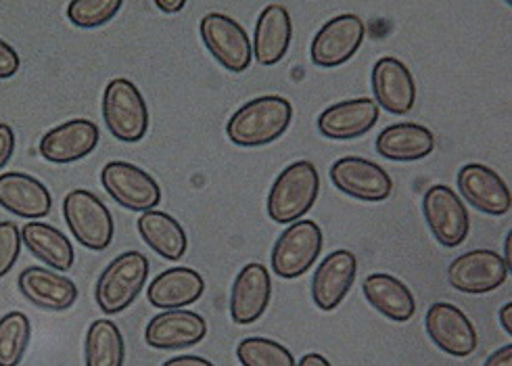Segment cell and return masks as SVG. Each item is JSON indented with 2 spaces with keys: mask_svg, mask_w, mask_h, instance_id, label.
Listing matches in <instances>:
<instances>
[{
  "mask_svg": "<svg viewBox=\"0 0 512 366\" xmlns=\"http://www.w3.org/2000/svg\"><path fill=\"white\" fill-rule=\"evenodd\" d=\"M297 366H333L331 362H329V358H324L322 354H306L304 358L299 360V364Z\"/></svg>",
  "mask_w": 512,
  "mask_h": 366,
  "instance_id": "obj_39",
  "label": "cell"
},
{
  "mask_svg": "<svg viewBox=\"0 0 512 366\" xmlns=\"http://www.w3.org/2000/svg\"><path fill=\"white\" fill-rule=\"evenodd\" d=\"M17 287L28 302L49 312H65L78 300L76 283L44 266H28L21 270Z\"/></svg>",
  "mask_w": 512,
  "mask_h": 366,
  "instance_id": "obj_21",
  "label": "cell"
},
{
  "mask_svg": "<svg viewBox=\"0 0 512 366\" xmlns=\"http://www.w3.org/2000/svg\"><path fill=\"white\" fill-rule=\"evenodd\" d=\"M483 366H512V346H510V343H508V346L496 350L494 354L487 356Z\"/></svg>",
  "mask_w": 512,
  "mask_h": 366,
  "instance_id": "obj_37",
  "label": "cell"
},
{
  "mask_svg": "<svg viewBox=\"0 0 512 366\" xmlns=\"http://www.w3.org/2000/svg\"><path fill=\"white\" fill-rule=\"evenodd\" d=\"M358 277V258L349 249H335L320 262L312 279V300L322 312H331L352 291Z\"/></svg>",
  "mask_w": 512,
  "mask_h": 366,
  "instance_id": "obj_16",
  "label": "cell"
},
{
  "mask_svg": "<svg viewBox=\"0 0 512 366\" xmlns=\"http://www.w3.org/2000/svg\"><path fill=\"white\" fill-rule=\"evenodd\" d=\"M272 297V279L264 264L251 262L237 274L230 291V318L241 327L260 320Z\"/></svg>",
  "mask_w": 512,
  "mask_h": 366,
  "instance_id": "obj_17",
  "label": "cell"
},
{
  "mask_svg": "<svg viewBox=\"0 0 512 366\" xmlns=\"http://www.w3.org/2000/svg\"><path fill=\"white\" fill-rule=\"evenodd\" d=\"M21 67V59L9 42L0 38V80L13 78Z\"/></svg>",
  "mask_w": 512,
  "mask_h": 366,
  "instance_id": "obj_34",
  "label": "cell"
},
{
  "mask_svg": "<svg viewBox=\"0 0 512 366\" xmlns=\"http://www.w3.org/2000/svg\"><path fill=\"white\" fill-rule=\"evenodd\" d=\"M320 193V174L318 168L299 159L289 164L272 182L268 193V216L276 224H293L306 216L318 199Z\"/></svg>",
  "mask_w": 512,
  "mask_h": 366,
  "instance_id": "obj_2",
  "label": "cell"
},
{
  "mask_svg": "<svg viewBox=\"0 0 512 366\" xmlns=\"http://www.w3.org/2000/svg\"><path fill=\"white\" fill-rule=\"evenodd\" d=\"M510 268L494 249H473L458 256L448 268L450 285L469 295H483L500 289L508 281Z\"/></svg>",
  "mask_w": 512,
  "mask_h": 366,
  "instance_id": "obj_10",
  "label": "cell"
},
{
  "mask_svg": "<svg viewBox=\"0 0 512 366\" xmlns=\"http://www.w3.org/2000/svg\"><path fill=\"white\" fill-rule=\"evenodd\" d=\"M207 335V320L191 310H166L149 320L145 341L153 350H189Z\"/></svg>",
  "mask_w": 512,
  "mask_h": 366,
  "instance_id": "obj_19",
  "label": "cell"
},
{
  "mask_svg": "<svg viewBox=\"0 0 512 366\" xmlns=\"http://www.w3.org/2000/svg\"><path fill=\"white\" fill-rule=\"evenodd\" d=\"M149 279V260L145 254L136 249L124 251L118 258H113L95 287L97 306L105 316H115L128 310L136 297L141 295Z\"/></svg>",
  "mask_w": 512,
  "mask_h": 366,
  "instance_id": "obj_3",
  "label": "cell"
},
{
  "mask_svg": "<svg viewBox=\"0 0 512 366\" xmlns=\"http://www.w3.org/2000/svg\"><path fill=\"white\" fill-rule=\"evenodd\" d=\"M458 191L475 210L487 216H506L510 212L512 197L506 180L483 164H467L458 172Z\"/></svg>",
  "mask_w": 512,
  "mask_h": 366,
  "instance_id": "obj_18",
  "label": "cell"
},
{
  "mask_svg": "<svg viewBox=\"0 0 512 366\" xmlns=\"http://www.w3.org/2000/svg\"><path fill=\"white\" fill-rule=\"evenodd\" d=\"M21 241L30 249V254L51 270L65 272L74 266L76 251L72 241L59 228L44 222H28L21 228Z\"/></svg>",
  "mask_w": 512,
  "mask_h": 366,
  "instance_id": "obj_28",
  "label": "cell"
},
{
  "mask_svg": "<svg viewBox=\"0 0 512 366\" xmlns=\"http://www.w3.org/2000/svg\"><path fill=\"white\" fill-rule=\"evenodd\" d=\"M21 245V228L11 220L0 222V279L15 268L21 256Z\"/></svg>",
  "mask_w": 512,
  "mask_h": 366,
  "instance_id": "obj_33",
  "label": "cell"
},
{
  "mask_svg": "<svg viewBox=\"0 0 512 366\" xmlns=\"http://www.w3.org/2000/svg\"><path fill=\"white\" fill-rule=\"evenodd\" d=\"M101 132L92 120L76 118L44 132L38 145L42 159L57 166L76 164L99 147Z\"/></svg>",
  "mask_w": 512,
  "mask_h": 366,
  "instance_id": "obj_14",
  "label": "cell"
},
{
  "mask_svg": "<svg viewBox=\"0 0 512 366\" xmlns=\"http://www.w3.org/2000/svg\"><path fill=\"white\" fill-rule=\"evenodd\" d=\"M291 38H293V21L289 11L278 3L268 5L260 13L258 24H255L253 44H251L253 59L264 67L281 63L289 53Z\"/></svg>",
  "mask_w": 512,
  "mask_h": 366,
  "instance_id": "obj_23",
  "label": "cell"
},
{
  "mask_svg": "<svg viewBox=\"0 0 512 366\" xmlns=\"http://www.w3.org/2000/svg\"><path fill=\"white\" fill-rule=\"evenodd\" d=\"M377 153L389 162H418L435 151V134L416 122L387 126L377 136Z\"/></svg>",
  "mask_w": 512,
  "mask_h": 366,
  "instance_id": "obj_25",
  "label": "cell"
},
{
  "mask_svg": "<svg viewBox=\"0 0 512 366\" xmlns=\"http://www.w3.org/2000/svg\"><path fill=\"white\" fill-rule=\"evenodd\" d=\"M423 216L441 247H460L471 233V216L467 205L448 185H433L425 193Z\"/></svg>",
  "mask_w": 512,
  "mask_h": 366,
  "instance_id": "obj_9",
  "label": "cell"
},
{
  "mask_svg": "<svg viewBox=\"0 0 512 366\" xmlns=\"http://www.w3.org/2000/svg\"><path fill=\"white\" fill-rule=\"evenodd\" d=\"M199 34L209 51L224 70L241 74L253 61L251 38L237 19L224 13H207L199 24Z\"/></svg>",
  "mask_w": 512,
  "mask_h": 366,
  "instance_id": "obj_7",
  "label": "cell"
},
{
  "mask_svg": "<svg viewBox=\"0 0 512 366\" xmlns=\"http://www.w3.org/2000/svg\"><path fill=\"white\" fill-rule=\"evenodd\" d=\"M379 116L381 109L372 99H345L320 113L318 132L333 141L360 139V136L377 126Z\"/></svg>",
  "mask_w": 512,
  "mask_h": 366,
  "instance_id": "obj_20",
  "label": "cell"
},
{
  "mask_svg": "<svg viewBox=\"0 0 512 366\" xmlns=\"http://www.w3.org/2000/svg\"><path fill=\"white\" fill-rule=\"evenodd\" d=\"M32 339V323L23 312L0 316V366H19Z\"/></svg>",
  "mask_w": 512,
  "mask_h": 366,
  "instance_id": "obj_30",
  "label": "cell"
},
{
  "mask_svg": "<svg viewBox=\"0 0 512 366\" xmlns=\"http://www.w3.org/2000/svg\"><path fill=\"white\" fill-rule=\"evenodd\" d=\"M500 323L506 335H512V304H504L500 310Z\"/></svg>",
  "mask_w": 512,
  "mask_h": 366,
  "instance_id": "obj_40",
  "label": "cell"
},
{
  "mask_svg": "<svg viewBox=\"0 0 512 366\" xmlns=\"http://www.w3.org/2000/svg\"><path fill=\"white\" fill-rule=\"evenodd\" d=\"M138 235L155 251L168 262H178L184 258L186 249H189V237H186L182 224L159 210H149L138 216L136 222Z\"/></svg>",
  "mask_w": 512,
  "mask_h": 366,
  "instance_id": "obj_27",
  "label": "cell"
},
{
  "mask_svg": "<svg viewBox=\"0 0 512 366\" xmlns=\"http://www.w3.org/2000/svg\"><path fill=\"white\" fill-rule=\"evenodd\" d=\"M161 366H216V364H214V362H209L207 358H201V356L184 354V356L170 358L168 362H164Z\"/></svg>",
  "mask_w": 512,
  "mask_h": 366,
  "instance_id": "obj_36",
  "label": "cell"
},
{
  "mask_svg": "<svg viewBox=\"0 0 512 366\" xmlns=\"http://www.w3.org/2000/svg\"><path fill=\"white\" fill-rule=\"evenodd\" d=\"M425 327L435 346L454 358H467L479 346L473 320L454 304L435 302L427 310Z\"/></svg>",
  "mask_w": 512,
  "mask_h": 366,
  "instance_id": "obj_13",
  "label": "cell"
},
{
  "mask_svg": "<svg viewBox=\"0 0 512 366\" xmlns=\"http://www.w3.org/2000/svg\"><path fill=\"white\" fill-rule=\"evenodd\" d=\"M368 304L395 323H408L416 314V300L406 283L385 272L368 274L362 283Z\"/></svg>",
  "mask_w": 512,
  "mask_h": 366,
  "instance_id": "obj_26",
  "label": "cell"
},
{
  "mask_svg": "<svg viewBox=\"0 0 512 366\" xmlns=\"http://www.w3.org/2000/svg\"><path fill=\"white\" fill-rule=\"evenodd\" d=\"M366 26L354 13H343L324 24L312 40L310 57L318 67H339L352 59L364 42Z\"/></svg>",
  "mask_w": 512,
  "mask_h": 366,
  "instance_id": "obj_11",
  "label": "cell"
},
{
  "mask_svg": "<svg viewBox=\"0 0 512 366\" xmlns=\"http://www.w3.org/2000/svg\"><path fill=\"white\" fill-rule=\"evenodd\" d=\"M126 341L120 327L109 318L92 323L84 337L86 366H124Z\"/></svg>",
  "mask_w": 512,
  "mask_h": 366,
  "instance_id": "obj_29",
  "label": "cell"
},
{
  "mask_svg": "<svg viewBox=\"0 0 512 366\" xmlns=\"http://www.w3.org/2000/svg\"><path fill=\"white\" fill-rule=\"evenodd\" d=\"M101 182L107 195L130 212L145 214L161 203L159 182L130 162H109L101 170Z\"/></svg>",
  "mask_w": 512,
  "mask_h": 366,
  "instance_id": "obj_8",
  "label": "cell"
},
{
  "mask_svg": "<svg viewBox=\"0 0 512 366\" xmlns=\"http://www.w3.org/2000/svg\"><path fill=\"white\" fill-rule=\"evenodd\" d=\"M205 293V279L193 268H168L149 283L147 300L159 310H180L201 300Z\"/></svg>",
  "mask_w": 512,
  "mask_h": 366,
  "instance_id": "obj_24",
  "label": "cell"
},
{
  "mask_svg": "<svg viewBox=\"0 0 512 366\" xmlns=\"http://www.w3.org/2000/svg\"><path fill=\"white\" fill-rule=\"evenodd\" d=\"M333 185L352 199L379 203L391 197L393 180L389 172L364 157H341L331 166Z\"/></svg>",
  "mask_w": 512,
  "mask_h": 366,
  "instance_id": "obj_12",
  "label": "cell"
},
{
  "mask_svg": "<svg viewBox=\"0 0 512 366\" xmlns=\"http://www.w3.org/2000/svg\"><path fill=\"white\" fill-rule=\"evenodd\" d=\"M103 120L107 130L122 143L143 141L151 116L138 86L128 78H113L103 93Z\"/></svg>",
  "mask_w": 512,
  "mask_h": 366,
  "instance_id": "obj_4",
  "label": "cell"
},
{
  "mask_svg": "<svg viewBox=\"0 0 512 366\" xmlns=\"http://www.w3.org/2000/svg\"><path fill=\"white\" fill-rule=\"evenodd\" d=\"M15 145H17L15 130L9 124L0 122V170H3L11 162V157L15 153Z\"/></svg>",
  "mask_w": 512,
  "mask_h": 366,
  "instance_id": "obj_35",
  "label": "cell"
},
{
  "mask_svg": "<svg viewBox=\"0 0 512 366\" xmlns=\"http://www.w3.org/2000/svg\"><path fill=\"white\" fill-rule=\"evenodd\" d=\"M122 5V0H72L67 5V19L76 28L95 30L109 24L120 13Z\"/></svg>",
  "mask_w": 512,
  "mask_h": 366,
  "instance_id": "obj_32",
  "label": "cell"
},
{
  "mask_svg": "<svg viewBox=\"0 0 512 366\" xmlns=\"http://www.w3.org/2000/svg\"><path fill=\"white\" fill-rule=\"evenodd\" d=\"M293 105L281 95L251 99L226 122V136L232 145L243 149L266 147L289 130Z\"/></svg>",
  "mask_w": 512,
  "mask_h": 366,
  "instance_id": "obj_1",
  "label": "cell"
},
{
  "mask_svg": "<svg viewBox=\"0 0 512 366\" xmlns=\"http://www.w3.org/2000/svg\"><path fill=\"white\" fill-rule=\"evenodd\" d=\"M372 95L379 109L391 116H408L416 105V82L410 67L398 57H381L372 67Z\"/></svg>",
  "mask_w": 512,
  "mask_h": 366,
  "instance_id": "obj_15",
  "label": "cell"
},
{
  "mask_svg": "<svg viewBox=\"0 0 512 366\" xmlns=\"http://www.w3.org/2000/svg\"><path fill=\"white\" fill-rule=\"evenodd\" d=\"M322 245V228L314 220L293 222L272 247L270 264L274 274L287 281L299 279L318 262Z\"/></svg>",
  "mask_w": 512,
  "mask_h": 366,
  "instance_id": "obj_6",
  "label": "cell"
},
{
  "mask_svg": "<svg viewBox=\"0 0 512 366\" xmlns=\"http://www.w3.org/2000/svg\"><path fill=\"white\" fill-rule=\"evenodd\" d=\"M63 216L69 233L82 247L90 251H103L113 243V216L95 193L86 189L69 191L63 199Z\"/></svg>",
  "mask_w": 512,
  "mask_h": 366,
  "instance_id": "obj_5",
  "label": "cell"
},
{
  "mask_svg": "<svg viewBox=\"0 0 512 366\" xmlns=\"http://www.w3.org/2000/svg\"><path fill=\"white\" fill-rule=\"evenodd\" d=\"M243 366H297L295 356L283 343L268 337H247L237 346Z\"/></svg>",
  "mask_w": 512,
  "mask_h": 366,
  "instance_id": "obj_31",
  "label": "cell"
},
{
  "mask_svg": "<svg viewBox=\"0 0 512 366\" xmlns=\"http://www.w3.org/2000/svg\"><path fill=\"white\" fill-rule=\"evenodd\" d=\"M155 7L164 13H180L186 7V0H157Z\"/></svg>",
  "mask_w": 512,
  "mask_h": 366,
  "instance_id": "obj_38",
  "label": "cell"
},
{
  "mask_svg": "<svg viewBox=\"0 0 512 366\" xmlns=\"http://www.w3.org/2000/svg\"><path fill=\"white\" fill-rule=\"evenodd\" d=\"M0 208L26 220H40L53 210V195L44 182L26 172L0 174Z\"/></svg>",
  "mask_w": 512,
  "mask_h": 366,
  "instance_id": "obj_22",
  "label": "cell"
},
{
  "mask_svg": "<svg viewBox=\"0 0 512 366\" xmlns=\"http://www.w3.org/2000/svg\"><path fill=\"white\" fill-rule=\"evenodd\" d=\"M504 262L508 264V268H512V235H506V243H504Z\"/></svg>",
  "mask_w": 512,
  "mask_h": 366,
  "instance_id": "obj_41",
  "label": "cell"
}]
</instances>
